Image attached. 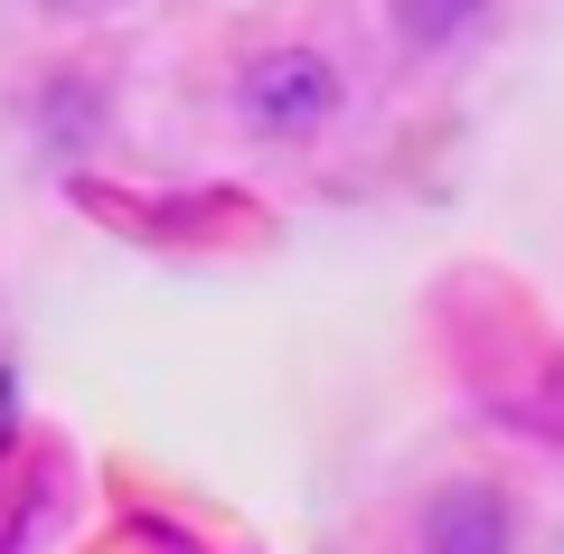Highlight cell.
Returning a JSON list of instances; mask_svg holds the SVG:
<instances>
[{
  "label": "cell",
  "mask_w": 564,
  "mask_h": 554,
  "mask_svg": "<svg viewBox=\"0 0 564 554\" xmlns=\"http://www.w3.org/2000/svg\"><path fill=\"white\" fill-rule=\"evenodd\" d=\"M236 113L254 122V132H273V141L321 132V122L339 113V66H329L321 47H263V57L245 66V85H236Z\"/></svg>",
  "instance_id": "obj_1"
},
{
  "label": "cell",
  "mask_w": 564,
  "mask_h": 554,
  "mask_svg": "<svg viewBox=\"0 0 564 554\" xmlns=\"http://www.w3.org/2000/svg\"><path fill=\"white\" fill-rule=\"evenodd\" d=\"M518 526H508V498L480 489V479H452V489L423 498V554H508Z\"/></svg>",
  "instance_id": "obj_2"
},
{
  "label": "cell",
  "mask_w": 564,
  "mask_h": 554,
  "mask_svg": "<svg viewBox=\"0 0 564 554\" xmlns=\"http://www.w3.org/2000/svg\"><path fill=\"white\" fill-rule=\"evenodd\" d=\"M480 10L489 0H395V29L414 47H452L462 29H480Z\"/></svg>",
  "instance_id": "obj_3"
}]
</instances>
